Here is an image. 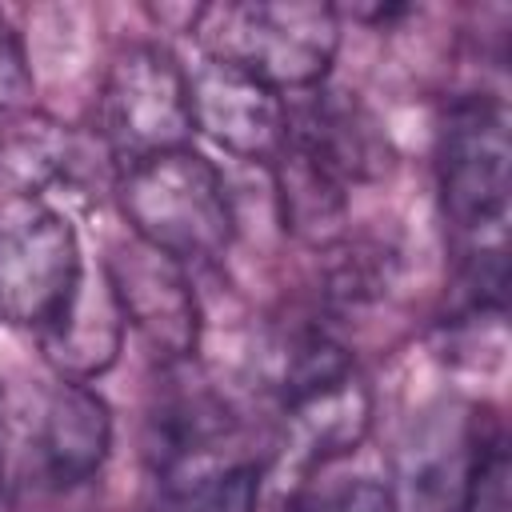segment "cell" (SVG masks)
Returning <instances> with one entry per match:
<instances>
[{
  "label": "cell",
  "mask_w": 512,
  "mask_h": 512,
  "mask_svg": "<svg viewBox=\"0 0 512 512\" xmlns=\"http://www.w3.org/2000/svg\"><path fill=\"white\" fill-rule=\"evenodd\" d=\"M84 280L68 216L36 192H8L0 200V320L40 336L76 304Z\"/></svg>",
  "instance_id": "obj_5"
},
{
  "label": "cell",
  "mask_w": 512,
  "mask_h": 512,
  "mask_svg": "<svg viewBox=\"0 0 512 512\" xmlns=\"http://www.w3.org/2000/svg\"><path fill=\"white\" fill-rule=\"evenodd\" d=\"M32 92V68H28V52L20 44V32L12 28V20L0 12V112L4 108H20Z\"/></svg>",
  "instance_id": "obj_14"
},
{
  "label": "cell",
  "mask_w": 512,
  "mask_h": 512,
  "mask_svg": "<svg viewBox=\"0 0 512 512\" xmlns=\"http://www.w3.org/2000/svg\"><path fill=\"white\" fill-rule=\"evenodd\" d=\"M120 212L132 236L176 264H216L236 232L232 200L212 168L192 148L148 156L116 176Z\"/></svg>",
  "instance_id": "obj_4"
},
{
  "label": "cell",
  "mask_w": 512,
  "mask_h": 512,
  "mask_svg": "<svg viewBox=\"0 0 512 512\" xmlns=\"http://www.w3.org/2000/svg\"><path fill=\"white\" fill-rule=\"evenodd\" d=\"M260 472L256 464H208L172 480H160L152 512H256Z\"/></svg>",
  "instance_id": "obj_12"
},
{
  "label": "cell",
  "mask_w": 512,
  "mask_h": 512,
  "mask_svg": "<svg viewBox=\"0 0 512 512\" xmlns=\"http://www.w3.org/2000/svg\"><path fill=\"white\" fill-rule=\"evenodd\" d=\"M36 344H40L44 360L60 372V380L88 384L116 364L120 344H124V316L116 308L104 268L96 276L88 272L76 304L48 332H40Z\"/></svg>",
  "instance_id": "obj_11"
},
{
  "label": "cell",
  "mask_w": 512,
  "mask_h": 512,
  "mask_svg": "<svg viewBox=\"0 0 512 512\" xmlns=\"http://www.w3.org/2000/svg\"><path fill=\"white\" fill-rule=\"evenodd\" d=\"M284 144L312 156L348 192L356 184L380 180L392 164L380 120L368 112V104L336 88H308L300 100H288Z\"/></svg>",
  "instance_id": "obj_8"
},
{
  "label": "cell",
  "mask_w": 512,
  "mask_h": 512,
  "mask_svg": "<svg viewBox=\"0 0 512 512\" xmlns=\"http://www.w3.org/2000/svg\"><path fill=\"white\" fill-rule=\"evenodd\" d=\"M104 276L124 328H132L160 364H188L200 344V304L184 264L132 236L128 244L112 248Z\"/></svg>",
  "instance_id": "obj_7"
},
{
  "label": "cell",
  "mask_w": 512,
  "mask_h": 512,
  "mask_svg": "<svg viewBox=\"0 0 512 512\" xmlns=\"http://www.w3.org/2000/svg\"><path fill=\"white\" fill-rule=\"evenodd\" d=\"M188 96H192V124L212 136L220 148H228L240 160H260L272 164L284 128H288V100L260 80L232 72L224 64L204 60L188 76Z\"/></svg>",
  "instance_id": "obj_9"
},
{
  "label": "cell",
  "mask_w": 512,
  "mask_h": 512,
  "mask_svg": "<svg viewBox=\"0 0 512 512\" xmlns=\"http://www.w3.org/2000/svg\"><path fill=\"white\" fill-rule=\"evenodd\" d=\"M308 512H400V504L376 480H348L328 496H320L316 504H308Z\"/></svg>",
  "instance_id": "obj_15"
},
{
  "label": "cell",
  "mask_w": 512,
  "mask_h": 512,
  "mask_svg": "<svg viewBox=\"0 0 512 512\" xmlns=\"http://www.w3.org/2000/svg\"><path fill=\"white\" fill-rule=\"evenodd\" d=\"M112 448L108 404L76 380L48 388L32 432V476L48 492H76L100 476Z\"/></svg>",
  "instance_id": "obj_10"
},
{
  "label": "cell",
  "mask_w": 512,
  "mask_h": 512,
  "mask_svg": "<svg viewBox=\"0 0 512 512\" xmlns=\"http://www.w3.org/2000/svg\"><path fill=\"white\" fill-rule=\"evenodd\" d=\"M192 132L188 72L156 44H128L108 64L104 88L96 96V136L108 148L116 172L148 156L188 148Z\"/></svg>",
  "instance_id": "obj_6"
},
{
  "label": "cell",
  "mask_w": 512,
  "mask_h": 512,
  "mask_svg": "<svg viewBox=\"0 0 512 512\" xmlns=\"http://www.w3.org/2000/svg\"><path fill=\"white\" fill-rule=\"evenodd\" d=\"M268 388L280 404L288 448L308 464H328L352 452L372 420V392L352 364V352L320 324L280 336Z\"/></svg>",
  "instance_id": "obj_3"
},
{
  "label": "cell",
  "mask_w": 512,
  "mask_h": 512,
  "mask_svg": "<svg viewBox=\"0 0 512 512\" xmlns=\"http://www.w3.org/2000/svg\"><path fill=\"white\" fill-rule=\"evenodd\" d=\"M292 512H308V504H296V508H292Z\"/></svg>",
  "instance_id": "obj_17"
},
{
  "label": "cell",
  "mask_w": 512,
  "mask_h": 512,
  "mask_svg": "<svg viewBox=\"0 0 512 512\" xmlns=\"http://www.w3.org/2000/svg\"><path fill=\"white\" fill-rule=\"evenodd\" d=\"M4 460H8V404L0 392V488H4Z\"/></svg>",
  "instance_id": "obj_16"
},
{
  "label": "cell",
  "mask_w": 512,
  "mask_h": 512,
  "mask_svg": "<svg viewBox=\"0 0 512 512\" xmlns=\"http://www.w3.org/2000/svg\"><path fill=\"white\" fill-rule=\"evenodd\" d=\"M508 112L496 96H460L436 140V188L460 252V312L500 316L508 256Z\"/></svg>",
  "instance_id": "obj_1"
},
{
  "label": "cell",
  "mask_w": 512,
  "mask_h": 512,
  "mask_svg": "<svg viewBox=\"0 0 512 512\" xmlns=\"http://www.w3.org/2000/svg\"><path fill=\"white\" fill-rule=\"evenodd\" d=\"M512 464H508V444L504 436L480 432L472 436V456H468V472H464V488H460V512H512Z\"/></svg>",
  "instance_id": "obj_13"
},
{
  "label": "cell",
  "mask_w": 512,
  "mask_h": 512,
  "mask_svg": "<svg viewBox=\"0 0 512 512\" xmlns=\"http://www.w3.org/2000/svg\"><path fill=\"white\" fill-rule=\"evenodd\" d=\"M200 56L288 96L320 88L340 48V16L320 0H224L188 20Z\"/></svg>",
  "instance_id": "obj_2"
}]
</instances>
